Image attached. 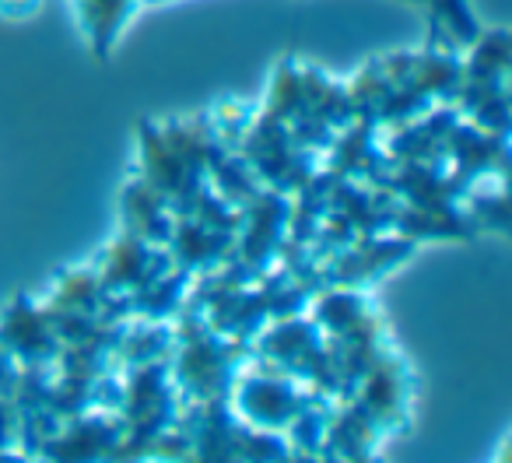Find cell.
Segmentation results:
<instances>
[{"mask_svg": "<svg viewBox=\"0 0 512 463\" xmlns=\"http://www.w3.org/2000/svg\"><path fill=\"white\" fill-rule=\"evenodd\" d=\"M232 386L228 407L235 411V418L260 432H281L316 404V397L302 393L288 376H249Z\"/></svg>", "mask_w": 512, "mask_h": 463, "instance_id": "obj_1", "label": "cell"}, {"mask_svg": "<svg viewBox=\"0 0 512 463\" xmlns=\"http://www.w3.org/2000/svg\"><path fill=\"white\" fill-rule=\"evenodd\" d=\"M123 439V421L113 414H78L39 446V463H109Z\"/></svg>", "mask_w": 512, "mask_h": 463, "instance_id": "obj_2", "label": "cell"}, {"mask_svg": "<svg viewBox=\"0 0 512 463\" xmlns=\"http://www.w3.org/2000/svg\"><path fill=\"white\" fill-rule=\"evenodd\" d=\"M358 407L372 418L379 435L404 428L407 411H411V376H407L404 358L379 355L362 376V397Z\"/></svg>", "mask_w": 512, "mask_h": 463, "instance_id": "obj_3", "label": "cell"}, {"mask_svg": "<svg viewBox=\"0 0 512 463\" xmlns=\"http://www.w3.org/2000/svg\"><path fill=\"white\" fill-rule=\"evenodd\" d=\"M183 428L190 435L183 463H246L239 449L242 421L228 407V397L197 400V421Z\"/></svg>", "mask_w": 512, "mask_h": 463, "instance_id": "obj_4", "label": "cell"}, {"mask_svg": "<svg viewBox=\"0 0 512 463\" xmlns=\"http://www.w3.org/2000/svg\"><path fill=\"white\" fill-rule=\"evenodd\" d=\"M169 267H172L169 253H162L158 246L144 243V239L127 232V236L109 246L106 257H102V271H95V274H99L106 292L120 288V292L134 295V292H144L148 285H155L158 278H165Z\"/></svg>", "mask_w": 512, "mask_h": 463, "instance_id": "obj_5", "label": "cell"}, {"mask_svg": "<svg viewBox=\"0 0 512 463\" xmlns=\"http://www.w3.org/2000/svg\"><path fill=\"white\" fill-rule=\"evenodd\" d=\"M0 348L8 351L11 362L18 358L29 369H43L57 358L60 334L46 309H36L29 299H18L15 309L0 323Z\"/></svg>", "mask_w": 512, "mask_h": 463, "instance_id": "obj_6", "label": "cell"}, {"mask_svg": "<svg viewBox=\"0 0 512 463\" xmlns=\"http://www.w3.org/2000/svg\"><path fill=\"white\" fill-rule=\"evenodd\" d=\"M130 8H134V0H78L81 22H85V32L95 43V50H99V57L109 53L116 32L127 22Z\"/></svg>", "mask_w": 512, "mask_h": 463, "instance_id": "obj_7", "label": "cell"}, {"mask_svg": "<svg viewBox=\"0 0 512 463\" xmlns=\"http://www.w3.org/2000/svg\"><path fill=\"white\" fill-rule=\"evenodd\" d=\"M39 11V0H0V15L4 18H29Z\"/></svg>", "mask_w": 512, "mask_h": 463, "instance_id": "obj_8", "label": "cell"}, {"mask_svg": "<svg viewBox=\"0 0 512 463\" xmlns=\"http://www.w3.org/2000/svg\"><path fill=\"white\" fill-rule=\"evenodd\" d=\"M281 463H341V460H334V456L323 453V449H316V453H306V449H292V446H288V453L281 456Z\"/></svg>", "mask_w": 512, "mask_h": 463, "instance_id": "obj_9", "label": "cell"}, {"mask_svg": "<svg viewBox=\"0 0 512 463\" xmlns=\"http://www.w3.org/2000/svg\"><path fill=\"white\" fill-rule=\"evenodd\" d=\"M348 463H379L372 453H362V456H355V460H348Z\"/></svg>", "mask_w": 512, "mask_h": 463, "instance_id": "obj_10", "label": "cell"}]
</instances>
